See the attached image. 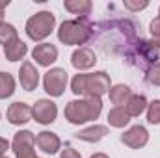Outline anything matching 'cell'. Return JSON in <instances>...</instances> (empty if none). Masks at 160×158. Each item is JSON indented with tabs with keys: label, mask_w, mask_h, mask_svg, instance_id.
<instances>
[{
	"label": "cell",
	"mask_w": 160,
	"mask_h": 158,
	"mask_svg": "<svg viewBox=\"0 0 160 158\" xmlns=\"http://www.w3.org/2000/svg\"><path fill=\"white\" fill-rule=\"evenodd\" d=\"M112 87L110 77L104 71H95V73H78L71 80V91L78 97L88 99H101L104 93H108Z\"/></svg>",
	"instance_id": "1"
},
{
	"label": "cell",
	"mask_w": 160,
	"mask_h": 158,
	"mask_svg": "<svg viewBox=\"0 0 160 158\" xmlns=\"http://www.w3.org/2000/svg\"><path fill=\"white\" fill-rule=\"evenodd\" d=\"M102 112V101L101 99H77L67 102L63 116L71 125H84L88 121L99 119Z\"/></svg>",
	"instance_id": "2"
},
{
	"label": "cell",
	"mask_w": 160,
	"mask_h": 158,
	"mask_svg": "<svg viewBox=\"0 0 160 158\" xmlns=\"http://www.w3.org/2000/svg\"><path fill=\"white\" fill-rule=\"evenodd\" d=\"M91 28H93V24L88 21V17L63 21L58 30V39L63 45H86L93 34Z\"/></svg>",
	"instance_id": "3"
},
{
	"label": "cell",
	"mask_w": 160,
	"mask_h": 158,
	"mask_svg": "<svg viewBox=\"0 0 160 158\" xmlns=\"http://www.w3.org/2000/svg\"><path fill=\"white\" fill-rule=\"evenodd\" d=\"M56 26V17L52 11H38L26 21V36L32 41L47 39Z\"/></svg>",
	"instance_id": "4"
},
{
	"label": "cell",
	"mask_w": 160,
	"mask_h": 158,
	"mask_svg": "<svg viewBox=\"0 0 160 158\" xmlns=\"http://www.w3.org/2000/svg\"><path fill=\"white\" fill-rule=\"evenodd\" d=\"M127 58L132 65L136 67H142V69H149L153 63H157L158 60V50L153 47L151 41H145V39H140V41H134L130 45V50L127 52Z\"/></svg>",
	"instance_id": "5"
},
{
	"label": "cell",
	"mask_w": 160,
	"mask_h": 158,
	"mask_svg": "<svg viewBox=\"0 0 160 158\" xmlns=\"http://www.w3.org/2000/svg\"><path fill=\"white\" fill-rule=\"evenodd\" d=\"M67 82H69V78H67L65 69H62V67H52V69H48V71L45 73V77H43V89H45L50 97H60V95H63Z\"/></svg>",
	"instance_id": "6"
},
{
	"label": "cell",
	"mask_w": 160,
	"mask_h": 158,
	"mask_svg": "<svg viewBox=\"0 0 160 158\" xmlns=\"http://www.w3.org/2000/svg\"><path fill=\"white\" fill-rule=\"evenodd\" d=\"M36 136L30 130H19L13 136L11 149L15 153V158H38L36 155Z\"/></svg>",
	"instance_id": "7"
},
{
	"label": "cell",
	"mask_w": 160,
	"mask_h": 158,
	"mask_svg": "<svg viewBox=\"0 0 160 158\" xmlns=\"http://www.w3.org/2000/svg\"><path fill=\"white\" fill-rule=\"evenodd\" d=\"M56 116H58V106L50 99H39L32 106V117L39 125H50V123H54Z\"/></svg>",
	"instance_id": "8"
},
{
	"label": "cell",
	"mask_w": 160,
	"mask_h": 158,
	"mask_svg": "<svg viewBox=\"0 0 160 158\" xmlns=\"http://www.w3.org/2000/svg\"><path fill=\"white\" fill-rule=\"evenodd\" d=\"M121 141H123L127 147H130V149H142V147H145L147 141H149V132H147L145 126L134 125V126H130L128 130H125V132L121 134Z\"/></svg>",
	"instance_id": "9"
},
{
	"label": "cell",
	"mask_w": 160,
	"mask_h": 158,
	"mask_svg": "<svg viewBox=\"0 0 160 158\" xmlns=\"http://www.w3.org/2000/svg\"><path fill=\"white\" fill-rule=\"evenodd\" d=\"M32 58L41 67H50L58 60V48L52 43H39L32 50Z\"/></svg>",
	"instance_id": "10"
},
{
	"label": "cell",
	"mask_w": 160,
	"mask_h": 158,
	"mask_svg": "<svg viewBox=\"0 0 160 158\" xmlns=\"http://www.w3.org/2000/svg\"><path fill=\"white\" fill-rule=\"evenodd\" d=\"M19 82L24 91H34L39 86V71L32 62H24L19 69Z\"/></svg>",
	"instance_id": "11"
},
{
	"label": "cell",
	"mask_w": 160,
	"mask_h": 158,
	"mask_svg": "<svg viewBox=\"0 0 160 158\" xmlns=\"http://www.w3.org/2000/svg\"><path fill=\"white\" fill-rule=\"evenodd\" d=\"M71 63L75 69L78 71H86V69H91L95 63H97V56L91 48L88 47H78L73 54H71Z\"/></svg>",
	"instance_id": "12"
},
{
	"label": "cell",
	"mask_w": 160,
	"mask_h": 158,
	"mask_svg": "<svg viewBox=\"0 0 160 158\" xmlns=\"http://www.w3.org/2000/svg\"><path fill=\"white\" fill-rule=\"evenodd\" d=\"M6 116H8V121L11 125L21 126V125H26L32 119V108L26 102H13V104H9Z\"/></svg>",
	"instance_id": "13"
},
{
	"label": "cell",
	"mask_w": 160,
	"mask_h": 158,
	"mask_svg": "<svg viewBox=\"0 0 160 158\" xmlns=\"http://www.w3.org/2000/svg\"><path fill=\"white\" fill-rule=\"evenodd\" d=\"M36 145L47 155H56L60 151V147H62V140L58 138V134L43 130L36 136Z\"/></svg>",
	"instance_id": "14"
},
{
	"label": "cell",
	"mask_w": 160,
	"mask_h": 158,
	"mask_svg": "<svg viewBox=\"0 0 160 158\" xmlns=\"http://www.w3.org/2000/svg\"><path fill=\"white\" fill-rule=\"evenodd\" d=\"M106 134H108V126H104V125H93V126H88V128L77 132L75 136H77V140H82V141L97 143V141H101Z\"/></svg>",
	"instance_id": "15"
},
{
	"label": "cell",
	"mask_w": 160,
	"mask_h": 158,
	"mask_svg": "<svg viewBox=\"0 0 160 158\" xmlns=\"http://www.w3.org/2000/svg\"><path fill=\"white\" fill-rule=\"evenodd\" d=\"M4 54H6V60L8 62H21L28 54V47H26L24 41L15 39V41H11L9 45L4 47Z\"/></svg>",
	"instance_id": "16"
},
{
	"label": "cell",
	"mask_w": 160,
	"mask_h": 158,
	"mask_svg": "<svg viewBox=\"0 0 160 158\" xmlns=\"http://www.w3.org/2000/svg\"><path fill=\"white\" fill-rule=\"evenodd\" d=\"M108 97H110L112 104L125 108L127 102H128V99L132 97V89H130L128 86H125V84H118V86H112V87H110Z\"/></svg>",
	"instance_id": "17"
},
{
	"label": "cell",
	"mask_w": 160,
	"mask_h": 158,
	"mask_svg": "<svg viewBox=\"0 0 160 158\" xmlns=\"http://www.w3.org/2000/svg\"><path fill=\"white\" fill-rule=\"evenodd\" d=\"M63 7L73 13V15H78V17H88L91 13V0H65L63 2Z\"/></svg>",
	"instance_id": "18"
},
{
	"label": "cell",
	"mask_w": 160,
	"mask_h": 158,
	"mask_svg": "<svg viewBox=\"0 0 160 158\" xmlns=\"http://www.w3.org/2000/svg\"><path fill=\"white\" fill-rule=\"evenodd\" d=\"M147 104H149V102H147L145 95H134V93H132V97L128 99L125 110L128 112L130 117H138V116H142V114L147 110Z\"/></svg>",
	"instance_id": "19"
},
{
	"label": "cell",
	"mask_w": 160,
	"mask_h": 158,
	"mask_svg": "<svg viewBox=\"0 0 160 158\" xmlns=\"http://www.w3.org/2000/svg\"><path fill=\"white\" fill-rule=\"evenodd\" d=\"M130 123V116L123 106H116L108 112V125L114 128H123Z\"/></svg>",
	"instance_id": "20"
},
{
	"label": "cell",
	"mask_w": 160,
	"mask_h": 158,
	"mask_svg": "<svg viewBox=\"0 0 160 158\" xmlns=\"http://www.w3.org/2000/svg\"><path fill=\"white\" fill-rule=\"evenodd\" d=\"M15 93V78L9 73H0V99H9Z\"/></svg>",
	"instance_id": "21"
},
{
	"label": "cell",
	"mask_w": 160,
	"mask_h": 158,
	"mask_svg": "<svg viewBox=\"0 0 160 158\" xmlns=\"http://www.w3.org/2000/svg\"><path fill=\"white\" fill-rule=\"evenodd\" d=\"M19 39V34H17V28L9 22H2L0 24V45H9L11 41Z\"/></svg>",
	"instance_id": "22"
},
{
	"label": "cell",
	"mask_w": 160,
	"mask_h": 158,
	"mask_svg": "<svg viewBox=\"0 0 160 158\" xmlns=\"http://www.w3.org/2000/svg\"><path fill=\"white\" fill-rule=\"evenodd\" d=\"M147 121L151 125H160V99L147 104Z\"/></svg>",
	"instance_id": "23"
},
{
	"label": "cell",
	"mask_w": 160,
	"mask_h": 158,
	"mask_svg": "<svg viewBox=\"0 0 160 158\" xmlns=\"http://www.w3.org/2000/svg\"><path fill=\"white\" fill-rule=\"evenodd\" d=\"M145 80L151 86H160V62L153 63L147 71H145Z\"/></svg>",
	"instance_id": "24"
},
{
	"label": "cell",
	"mask_w": 160,
	"mask_h": 158,
	"mask_svg": "<svg viewBox=\"0 0 160 158\" xmlns=\"http://www.w3.org/2000/svg\"><path fill=\"white\" fill-rule=\"evenodd\" d=\"M123 6H125V9H128V11H140V9H145V7L149 6V2H147V0H142V2L125 0V2H123Z\"/></svg>",
	"instance_id": "25"
},
{
	"label": "cell",
	"mask_w": 160,
	"mask_h": 158,
	"mask_svg": "<svg viewBox=\"0 0 160 158\" xmlns=\"http://www.w3.org/2000/svg\"><path fill=\"white\" fill-rule=\"evenodd\" d=\"M149 30H151V36L153 39H160V17H155L149 24Z\"/></svg>",
	"instance_id": "26"
},
{
	"label": "cell",
	"mask_w": 160,
	"mask_h": 158,
	"mask_svg": "<svg viewBox=\"0 0 160 158\" xmlns=\"http://www.w3.org/2000/svg\"><path fill=\"white\" fill-rule=\"evenodd\" d=\"M60 158H82V156H80V153L77 149H73L71 145H65V149H62V153H60Z\"/></svg>",
	"instance_id": "27"
},
{
	"label": "cell",
	"mask_w": 160,
	"mask_h": 158,
	"mask_svg": "<svg viewBox=\"0 0 160 158\" xmlns=\"http://www.w3.org/2000/svg\"><path fill=\"white\" fill-rule=\"evenodd\" d=\"M8 149H9V141L6 138H0V156H4Z\"/></svg>",
	"instance_id": "28"
},
{
	"label": "cell",
	"mask_w": 160,
	"mask_h": 158,
	"mask_svg": "<svg viewBox=\"0 0 160 158\" xmlns=\"http://www.w3.org/2000/svg\"><path fill=\"white\" fill-rule=\"evenodd\" d=\"M9 6V0H4V2H0V24L4 22V9Z\"/></svg>",
	"instance_id": "29"
},
{
	"label": "cell",
	"mask_w": 160,
	"mask_h": 158,
	"mask_svg": "<svg viewBox=\"0 0 160 158\" xmlns=\"http://www.w3.org/2000/svg\"><path fill=\"white\" fill-rule=\"evenodd\" d=\"M89 158H110L108 155H104V153H95V155H91Z\"/></svg>",
	"instance_id": "30"
},
{
	"label": "cell",
	"mask_w": 160,
	"mask_h": 158,
	"mask_svg": "<svg viewBox=\"0 0 160 158\" xmlns=\"http://www.w3.org/2000/svg\"><path fill=\"white\" fill-rule=\"evenodd\" d=\"M158 17H160V7H158Z\"/></svg>",
	"instance_id": "31"
},
{
	"label": "cell",
	"mask_w": 160,
	"mask_h": 158,
	"mask_svg": "<svg viewBox=\"0 0 160 158\" xmlns=\"http://www.w3.org/2000/svg\"><path fill=\"white\" fill-rule=\"evenodd\" d=\"M0 158H8V156H0Z\"/></svg>",
	"instance_id": "32"
}]
</instances>
